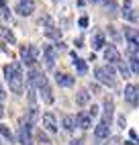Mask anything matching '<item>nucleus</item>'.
<instances>
[{
	"label": "nucleus",
	"mask_w": 139,
	"mask_h": 145,
	"mask_svg": "<svg viewBox=\"0 0 139 145\" xmlns=\"http://www.w3.org/2000/svg\"><path fill=\"white\" fill-rule=\"evenodd\" d=\"M4 76L8 82V88L14 94H23V70L18 63H8L4 65Z\"/></svg>",
	"instance_id": "1"
},
{
	"label": "nucleus",
	"mask_w": 139,
	"mask_h": 145,
	"mask_svg": "<svg viewBox=\"0 0 139 145\" xmlns=\"http://www.w3.org/2000/svg\"><path fill=\"white\" fill-rule=\"evenodd\" d=\"M94 76H96V80L104 84V86H111V88H115L117 86V74L111 65H104V67H96L94 70Z\"/></svg>",
	"instance_id": "2"
},
{
	"label": "nucleus",
	"mask_w": 139,
	"mask_h": 145,
	"mask_svg": "<svg viewBox=\"0 0 139 145\" xmlns=\"http://www.w3.org/2000/svg\"><path fill=\"white\" fill-rule=\"evenodd\" d=\"M37 57H39V49L35 45H21V59H23L25 65L33 67L35 61H37Z\"/></svg>",
	"instance_id": "3"
},
{
	"label": "nucleus",
	"mask_w": 139,
	"mask_h": 145,
	"mask_svg": "<svg viewBox=\"0 0 139 145\" xmlns=\"http://www.w3.org/2000/svg\"><path fill=\"white\" fill-rule=\"evenodd\" d=\"M31 127L33 125L25 117H21V121H18V143L21 145H31Z\"/></svg>",
	"instance_id": "4"
},
{
	"label": "nucleus",
	"mask_w": 139,
	"mask_h": 145,
	"mask_svg": "<svg viewBox=\"0 0 139 145\" xmlns=\"http://www.w3.org/2000/svg\"><path fill=\"white\" fill-rule=\"evenodd\" d=\"M125 100L131 106H139V86L137 84H127L125 86Z\"/></svg>",
	"instance_id": "5"
},
{
	"label": "nucleus",
	"mask_w": 139,
	"mask_h": 145,
	"mask_svg": "<svg viewBox=\"0 0 139 145\" xmlns=\"http://www.w3.org/2000/svg\"><path fill=\"white\" fill-rule=\"evenodd\" d=\"M16 12L21 16H29L35 12V2L33 0H16Z\"/></svg>",
	"instance_id": "6"
},
{
	"label": "nucleus",
	"mask_w": 139,
	"mask_h": 145,
	"mask_svg": "<svg viewBox=\"0 0 139 145\" xmlns=\"http://www.w3.org/2000/svg\"><path fill=\"white\" fill-rule=\"evenodd\" d=\"M55 82L62 86V88H72V86L76 84V78L70 74H64V72H57L55 74Z\"/></svg>",
	"instance_id": "7"
},
{
	"label": "nucleus",
	"mask_w": 139,
	"mask_h": 145,
	"mask_svg": "<svg viewBox=\"0 0 139 145\" xmlns=\"http://www.w3.org/2000/svg\"><path fill=\"white\" fill-rule=\"evenodd\" d=\"M104 59L111 61V63H119V61H121V53H119L117 47L108 45V47H104Z\"/></svg>",
	"instance_id": "8"
},
{
	"label": "nucleus",
	"mask_w": 139,
	"mask_h": 145,
	"mask_svg": "<svg viewBox=\"0 0 139 145\" xmlns=\"http://www.w3.org/2000/svg\"><path fill=\"white\" fill-rule=\"evenodd\" d=\"M108 133H111V125L104 123V121H100V123L96 125V129H94V137L96 139H106Z\"/></svg>",
	"instance_id": "9"
},
{
	"label": "nucleus",
	"mask_w": 139,
	"mask_h": 145,
	"mask_svg": "<svg viewBox=\"0 0 139 145\" xmlns=\"http://www.w3.org/2000/svg\"><path fill=\"white\" fill-rule=\"evenodd\" d=\"M76 127H80V129H90L92 127V119H90V114H84V112H80V114H76Z\"/></svg>",
	"instance_id": "10"
},
{
	"label": "nucleus",
	"mask_w": 139,
	"mask_h": 145,
	"mask_svg": "<svg viewBox=\"0 0 139 145\" xmlns=\"http://www.w3.org/2000/svg\"><path fill=\"white\" fill-rule=\"evenodd\" d=\"M113 110H115V104H113V98H106L104 100V112H102V121L111 125L113 121Z\"/></svg>",
	"instance_id": "11"
},
{
	"label": "nucleus",
	"mask_w": 139,
	"mask_h": 145,
	"mask_svg": "<svg viewBox=\"0 0 139 145\" xmlns=\"http://www.w3.org/2000/svg\"><path fill=\"white\" fill-rule=\"evenodd\" d=\"M43 127L49 131V133H55L57 131V123H55V117L51 112H45L43 114Z\"/></svg>",
	"instance_id": "12"
},
{
	"label": "nucleus",
	"mask_w": 139,
	"mask_h": 145,
	"mask_svg": "<svg viewBox=\"0 0 139 145\" xmlns=\"http://www.w3.org/2000/svg\"><path fill=\"white\" fill-rule=\"evenodd\" d=\"M123 16L127 18V21H131V23H135L137 18H139L133 12V8H131V0H125V2H123Z\"/></svg>",
	"instance_id": "13"
},
{
	"label": "nucleus",
	"mask_w": 139,
	"mask_h": 145,
	"mask_svg": "<svg viewBox=\"0 0 139 145\" xmlns=\"http://www.w3.org/2000/svg\"><path fill=\"white\" fill-rule=\"evenodd\" d=\"M39 92H41L43 100H45L47 104H51V102H53V94H51V88H49V82H45L43 86H39Z\"/></svg>",
	"instance_id": "14"
},
{
	"label": "nucleus",
	"mask_w": 139,
	"mask_h": 145,
	"mask_svg": "<svg viewBox=\"0 0 139 145\" xmlns=\"http://www.w3.org/2000/svg\"><path fill=\"white\" fill-rule=\"evenodd\" d=\"M43 59H45L47 67H53V63H55V51H53V47H47V49L43 51Z\"/></svg>",
	"instance_id": "15"
},
{
	"label": "nucleus",
	"mask_w": 139,
	"mask_h": 145,
	"mask_svg": "<svg viewBox=\"0 0 139 145\" xmlns=\"http://www.w3.org/2000/svg\"><path fill=\"white\" fill-rule=\"evenodd\" d=\"M88 100H90V92H88V90H80V92H78L76 94V102L78 104H80V106H84V104H88Z\"/></svg>",
	"instance_id": "16"
},
{
	"label": "nucleus",
	"mask_w": 139,
	"mask_h": 145,
	"mask_svg": "<svg viewBox=\"0 0 139 145\" xmlns=\"http://www.w3.org/2000/svg\"><path fill=\"white\" fill-rule=\"evenodd\" d=\"M64 129H66V131H74V129H76V117L66 114V117H64Z\"/></svg>",
	"instance_id": "17"
},
{
	"label": "nucleus",
	"mask_w": 139,
	"mask_h": 145,
	"mask_svg": "<svg viewBox=\"0 0 139 145\" xmlns=\"http://www.w3.org/2000/svg\"><path fill=\"white\" fill-rule=\"evenodd\" d=\"M92 47H94V49L104 47V35H102V33H94V37H92Z\"/></svg>",
	"instance_id": "18"
},
{
	"label": "nucleus",
	"mask_w": 139,
	"mask_h": 145,
	"mask_svg": "<svg viewBox=\"0 0 139 145\" xmlns=\"http://www.w3.org/2000/svg\"><path fill=\"white\" fill-rule=\"evenodd\" d=\"M76 67H78V74H80V76H84L86 72H88V65H86V61L84 59H78V57H76Z\"/></svg>",
	"instance_id": "19"
},
{
	"label": "nucleus",
	"mask_w": 139,
	"mask_h": 145,
	"mask_svg": "<svg viewBox=\"0 0 139 145\" xmlns=\"http://www.w3.org/2000/svg\"><path fill=\"white\" fill-rule=\"evenodd\" d=\"M45 35L51 37V39H59V37H62V31H57V29H53V27H47L45 29Z\"/></svg>",
	"instance_id": "20"
},
{
	"label": "nucleus",
	"mask_w": 139,
	"mask_h": 145,
	"mask_svg": "<svg viewBox=\"0 0 139 145\" xmlns=\"http://www.w3.org/2000/svg\"><path fill=\"white\" fill-rule=\"evenodd\" d=\"M0 37H4L8 43H14V35L8 31V29H0Z\"/></svg>",
	"instance_id": "21"
},
{
	"label": "nucleus",
	"mask_w": 139,
	"mask_h": 145,
	"mask_svg": "<svg viewBox=\"0 0 139 145\" xmlns=\"http://www.w3.org/2000/svg\"><path fill=\"white\" fill-rule=\"evenodd\" d=\"M117 67H119V72H121L123 78H129V67H127L123 61H119V63H117Z\"/></svg>",
	"instance_id": "22"
},
{
	"label": "nucleus",
	"mask_w": 139,
	"mask_h": 145,
	"mask_svg": "<svg viewBox=\"0 0 139 145\" xmlns=\"http://www.w3.org/2000/svg\"><path fill=\"white\" fill-rule=\"evenodd\" d=\"M0 135H2V137H6L8 141H12V133L8 131V129L4 127V125H0Z\"/></svg>",
	"instance_id": "23"
},
{
	"label": "nucleus",
	"mask_w": 139,
	"mask_h": 145,
	"mask_svg": "<svg viewBox=\"0 0 139 145\" xmlns=\"http://www.w3.org/2000/svg\"><path fill=\"white\" fill-rule=\"evenodd\" d=\"M35 137H37L39 141H41V143H45V145L49 143V137H47L45 133H41V131H35Z\"/></svg>",
	"instance_id": "24"
},
{
	"label": "nucleus",
	"mask_w": 139,
	"mask_h": 145,
	"mask_svg": "<svg viewBox=\"0 0 139 145\" xmlns=\"http://www.w3.org/2000/svg\"><path fill=\"white\" fill-rule=\"evenodd\" d=\"M108 35L113 37V41H119V39H121V35H119V31H117L115 27H108Z\"/></svg>",
	"instance_id": "25"
},
{
	"label": "nucleus",
	"mask_w": 139,
	"mask_h": 145,
	"mask_svg": "<svg viewBox=\"0 0 139 145\" xmlns=\"http://www.w3.org/2000/svg\"><path fill=\"white\" fill-rule=\"evenodd\" d=\"M129 63H131V70L135 74H139V59H137V57H131V61H129Z\"/></svg>",
	"instance_id": "26"
},
{
	"label": "nucleus",
	"mask_w": 139,
	"mask_h": 145,
	"mask_svg": "<svg viewBox=\"0 0 139 145\" xmlns=\"http://www.w3.org/2000/svg\"><path fill=\"white\" fill-rule=\"evenodd\" d=\"M0 10H2L4 18H8V16H10V12H8V8H6V2H4V0H0Z\"/></svg>",
	"instance_id": "27"
},
{
	"label": "nucleus",
	"mask_w": 139,
	"mask_h": 145,
	"mask_svg": "<svg viewBox=\"0 0 139 145\" xmlns=\"http://www.w3.org/2000/svg\"><path fill=\"white\" fill-rule=\"evenodd\" d=\"M88 114H90V119H92V117H96V114H98V106H92V108H90V112H88Z\"/></svg>",
	"instance_id": "28"
},
{
	"label": "nucleus",
	"mask_w": 139,
	"mask_h": 145,
	"mask_svg": "<svg viewBox=\"0 0 139 145\" xmlns=\"http://www.w3.org/2000/svg\"><path fill=\"white\" fill-rule=\"evenodd\" d=\"M78 23H80V27H88V16H82Z\"/></svg>",
	"instance_id": "29"
},
{
	"label": "nucleus",
	"mask_w": 139,
	"mask_h": 145,
	"mask_svg": "<svg viewBox=\"0 0 139 145\" xmlns=\"http://www.w3.org/2000/svg\"><path fill=\"white\" fill-rule=\"evenodd\" d=\"M82 143H84L82 139H74V141H72V145H82Z\"/></svg>",
	"instance_id": "30"
},
{
	"label": "nucleus",
	"mask_w": 139,
	"mask_h": 145,
	"mask_svg": "<svg viewBox=\"0 0 139 145\" xmlns=\"http://www.w3.org/2000/svg\"><path fill=\"white\" fill-rule=\"evenodd\" d=\"M4 96H6V94H4V90L0 88V102H4Z\"/></svg>",
	"instance_id": "31"
},
{
	"label": "nucleus",
	"mask_w": 139,
	"mask_h": 145,
	"mask_svg": "<svg viewBox=\"0 0 139 145\" xmlns=\"http://www.w3.org/2000/svg\"><path fill=\"white\" fill-rule=\"evenodd\" d=\"M90 2H104V0H90Z\"/></svg>",
	"instance_id": "32"
},
{
	"label": "nucleus",
	"mask_w": 139,
	"mask_h": 145,
	"mask_svg": "<svg viewBox=\"0 0 139 145\" xmlns=\"http://www.w3.org/2000/svg\"><path fill=\"white\" fill-rule=\"evenodd\" d=\"M0 117H2V106H0Z\"/></svg>",
	"instance_id": "33"
}]
</instances>
